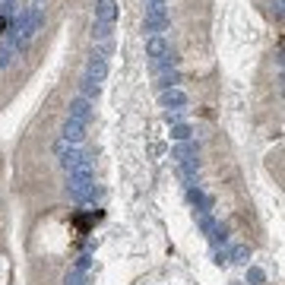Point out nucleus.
Masks as SVG:
<instances>
[{"label":"nucleus","instance_id":"obj_1","mask_svg":"<svg viewBox=\"0 0 285 285\" xmlns=\"http://www.w3.org/2000/svg\"><path fill=\"white\" fill-rule=\"evenodd\" d=\"M108 76V57L101 51H92L86 60V76H83V98H95Z\"/></svg>","mask_w":285,"mask_h":285},{"label":"nucleus","instance_id":"obj_2","mask_svg":"<svg viewBox=\"0 0 285 285\" xmlns=\"http://www.w3.org/2000/svg\"><path fill=\"white\" fill-rule=\"evenodd\" d=\"M92 168H79V171H70L67 174V190L76 203H86L92 196Z\"/></svg>","mask_w":285,"mask_h":285},{"label":"nucleus","instance_id":"obj_3","mask_svg":"<svg viewBox=\"0 0 285 285\" xmlns=\"http://www.w3.org/2000/svg\"><path fill=\"white\" fill-rule=\"evenodd\" d=\"M57 155H60V165H64L67 174H70V171H79V168H92L89 165V155H83L76 146H70V142H64V140L57 142Z\"/></svg>","mask_w":285,"mask_h":285},{"label":"nucleus","instance_id":"obj_4","mask_svg":"<svg viewBox=\"0 0 285 285\" xmlns=\"http://www.w3.org/2000/svg\"><path fill=\"white\" fill-rule=\"evenodd\" d=\"M142 29H146L149 35H162V32L168 29V10H165V3H149V6H146Z\"/></svg>","mask_w":285,"mask_h":285},{"label":"nucleus","instance_id":"obj_5","mask_svg":"<svg viewBox=\"0 0 285 285\" xmlns=\"http://www.w3.org/2000/svg\"><path fill=\"white\" fill-rule=\"evenodd\" d=\"M70 120L89 124V120H92V101H89V98H83V95H76V98L70 101Z\"/></svg>","mask_w":285,"mask_h":285},{"label":"nucleus","instance_id":"obj_6","mask_svg":"<svg viewBox=\"0 0 285 285\" xmlns=\"http://www.w3.org/2000/svg\"><path fill=\"white\" fill-rule=\"evenodd\" d=\"M159 101H162V108H168V114H171V111H181V108L187 105V95L181 89H165L159 95Z\"/></svg>","mask_w":285,"mask_h":285},{"label":"nucleus","instance_id":"obj_7","mask_svg":"<svg viewBox=\"0 0 285 285\" xmlns=\"http://www.w3.org/2000/svg\"><path fill=\"white\" fill-rule=\"evenodd\" d=\"M86 127L89 124H79V120H70L67 118V124H64V142H70V146H76V142H83L86 140Z\"/></svg>","mask_w":285,"mask_h":285},{"label":"nucleus","instance_id":"obj_8","mask_svg":"<svg viewBox=\"0 0 285 285\" xmlns=\"http://www.w3.org/2000/svg\"><path fill=\"white\" fill-rule=\"evenodd\" d=\"M114 19H118V3H114V0H98V3H95V23L114 25Z\"/></svg>","mask_w":285,"mask_h":285},{"label":"nucleus","instance_id":"obj_9","mask_svg":"<svg viewBox=\"0 0 285 285\" xmlns=\"http://www.w3.org/2000/svg\"><path fill=\"white\" fill-rule=\"evenodd\" d=\"M196 155H200V146H196V142H181V146H174L171 159H178L181 165H187V162H196Z\"/></svg>","mask_w":285,"mask_h":285},{"label":"nucleus","instance_id":"obj_10","mask_svg":"<svg viewBox=\"0 0 285 285\" xmlns=\"http://www.w3.org/2000/svg\"><path fill=\"white\" fill-rule=\"evenodd\" d=\"M187 196H190V203H193V206L200 209V213H206V209H209V196L203 193L200 187H193V184H190V187H187Z\"/></svg>","mask_w":285,"mask_h":285},{"label":"nucleus","instance_id":"obj_11","mask_svg":"<svg viewBox=\"0 0 285 285\" xmlns=\"http://www.w3.org/2000/svg\"><path fill=\"white\" fill-rule=\"evenodd\" d=\"M247 257H250L247 244H235V247L228 250V263H247Z\"/></svg>","mask_w":285,"mask_h":285},{"label":"nucleus","instance_id":"obj_12","mask_svg":"<svg viewBox=\"0 0 285 285\" xmlns=\"http://www.w3.org/2000/svg\"><path fill=\"white\" fill-rule=\"evenodd\" d=\"M13 54H16V42H13V38H6V42L0 45V67H10Z\"/></svg>","mask_w":285,"mask_h":285},{"label":"nucleus","instance_id":"obj_13","mask_svg":"<svg viewBox=\"0 0 285 285\" xmlns=\"http://www.w3.org/2000/svg\"><path fill=\"white\" fill-rule=\"evenodd\" d=\"M159 86H162V92H165V89H178V73H174V70H165L159 76Z\"/></svg>","mask_w":285,"mask_h":285},{"label":"nucleus","instance_id":"obj_14","mask_svg":"<svg viewBox=\"0 0 285 285\" xmlns=\"http://www.w3.org/2000/svg\"><path fill=\"white\" fill-rule=\"evenodd\" d=\"M111 29L114 25H108V23H95L92 25V38L95 42H105V38H111Z\"/></svg>","mask_w":285,"mask_h":285},{"label":"nucleus","instance_id":"obj_15","mask_svg":"<svg viewBox=\"0 0 285 285\" xmlns=\"http://www.w3.org/2000/svg\"><path fill=\"white\" fill-rule=\"evenodd\" d=\"M196 222H200V228H203L206 235H213V228H215V219H213L209 213H200V219H196Z\"/></svg>","mask_w":285,"mask_h":285},{"label":"nucleus","instance_id":"obj_16","mask_svg":"<svg viewBox=\"0 0 285 285\" xmlns=\"http://www.w3.org/2000/svg\"><path fill=\"white\" fill-rule=\"evenodd\" d=\"M263 279H266V276H263V269H257V266L247 269V282L250 285H263Z\"/></svg>","mask_w":285,"mask_h":285},{"label":"nucleus","instance_id":"obj_17","mask_svg":"<svg viewBox=\"0 0 285 285\" xmlns=\"http://www.w3.org/2000/svg\"><path fill=\"white\" fill-rule=\"evenodd\" d=\"M67 285H86V276L79 273V269H70V273H67Z\"/></svg>","mask_w":285,"mask_h":285},{"label":"nucleus","instance_id":"obj_18","mask_svg":"<svg viewBox=\"0 0 285 285\" xmlns=\"http://www.w3.org/2000/svg\"><path fill=\"white\" fill-rule=\"evenodd\" d=\"M171 137H174V140H181V142L190 140V127H187V124H178V127L171 130Z\"/></svg>","mask_w":285,"mask_h":285},{"label":"nucleus","instance_id":"obj_19","mask_svg":"<svg viewBox=\"0 0 285 285\" xmlns=\"http://www.w3.org/2000/svg\"><path fill=\"white\" fill-rule=\"evenodd\" d=\"M273 16L282 19V0H273Z\"/></svg>","mask_w":285,"mask_h":285},{"label":"nucleus","instance_id":"obj_20","mask_svg":"<svg viewBox=\"0 0 285 285\" xmlns=\"http://www.w3.org/2000/svg\"><path fill=\"white\" fill-rule=\"evenodd\" d=\"M149 3H165V0H149Z\"/></svg>","mask_w":285,"mask_h":285}]
</instances>
